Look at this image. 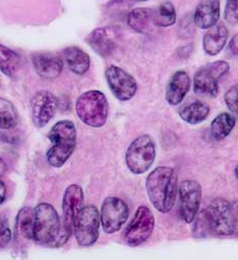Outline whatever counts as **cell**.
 Listing matches in <instances>:
<instances>
[{
    "label": "cell",
    "mask_w": 238,
    "mask_h": 260,
    "mask_svg": "<svg viewBox=\"0 0 238 260\" xmlns=\"http://www.w3.org/2000/svg\"><path fill=\"white\" fill-rule=\"evenodd\" d=\"M146 189L153 206L161 213L173 208L178 194V177L170 167H158L147 178Z\"/></svg>",
    "instance_id": "6da1fadb"
},
{
    "label": "cell",
    "mask_w": 238,
    "mask_h": 260,
    "mask_svg": "<svg viewBox=\"0 0 238 260\" xmlns=\"http://www.w3.org/2000/svg\"><path fill=\"white\" fill-rule=\"evenodd\" d=\"M48 139L52 146L46 153L48 164L59 169L69 159L76 146V128L71 120L56 122L50 129Z\"/></svg>",
    "instance_id": "7a4b0ae2"
},
{
    "label": "cell",
    "mask_w": 238,
    "mask_h": 260,
    "mask_svg": "<svg viewBox=\"0 0 238 260\" xmlns=\"http://www.w3.org/2000/svg\"><path fill=\"white\" fill-rule=\"evenodd\" d=\"M34 240L48 246H60L68 240L61 229L59 215L51 204L40 203L35 208Z\"/></svg>",
    "instance_id": "3957f363"
},
{
    "label": "cell",
    "mask_w": 238,
    "mask_h": 260,
    "mask_svg": "<svg viewBox=\"0 0 238 260\" xmlns=\"http://www.w3.org/2000/svg\"><path fill=\"white\" fill-rule=\"evenodd\" d=\"M75 111L78 118L87 125L101 127L107 121L109 104L104 93L99 90H90L77 98Z\"/></svg>",
    "instance_id": "277c9868"
},
{
    "label": "cell",
    "mask_w": 238,
    "mask_h": 260,
    "mask_svg": "<svg viewBox=\"0 0 238 260\" xmlns=\"http://www.w3.org/2000/svg\"><path fill=\"white\" fill-rule=\"evenodd\" d=\"M156 158V144L149 135L136 138L126 153V162L129 170L135 175L145 174L153 166Z\"/></svg>",
    "instance_id": "5b68a950"
},
{
    "label": "cell",
    "mask_w": 238,
    "mask_h": 260,
    "mask_svg": "<svg viewBox=\"0 0 238 260\" xmlns=\"http://www.w3.org/2000/svg\"><path fill=\"white\" fill-rule=\"evenodd\" d=\"M229 70V63L224 60H217L202 67L193 77L194 92L216 97L219 93V81L228 74Z\"/></svg>",
    "instance_id": "8992f818"
},
{
    "label": "cell",
    "mask_w": 238,
    "mask_h": 260,
    "mask_svg": "<svg viewBox=\"0 0 238 260\" xmlns=\"http://www.w3.org/2000/svg\"><path fill=\"white\" fill-rule=\"evenodd\" d=\"M210 232L216 236L234 235L231 203L221 197L211 201L206 209Z\"/></svg>",
    "instance_id": "52a82bcc"
},
{
    "label": "cell",
    "mask_w": 238,
    "mask_h": 260,
    "mask_svg": "<svg viewBox=\"0 0 238 260\" xmlns=\"http://www.w3.org/2000/svg\"><path fill=\"white\" fill-rule=\"evenodd\" d=\"M100 223V213L95 205L83 207L73 226V233L78 245L83 247L93 246L99 238Z\"/></svg>",
    "instance_id": "ba28073f"
},
{
    "label": "cell",
    "mask_w": 238,
    "mask_h": 260,
    "mask_svg": "<svg viewBox=\"0 0 238 260\" xmlns=\"http://www.w3.org/2000/svg\"><path fill=\"white\" fill-rule=\"evenodd\" d=\"M154 228L155 217L152 210L147 206H140L124 234L125 242L131 247H138L151 237Z\"/></svg>",
    "instance_id": "9c48e42d"
},
{
    "label": "cell",
    "mask_w": 238,
    "mask_h": 260,
    "mask_svg": "<svg viewBox=\"0 0 238 260\" xmlns=\"http://www.w3.org/2000/svg\"><path fill=\"white\" fill-rule=\"evenodd\" d=\"M129 213V206L123 199L118 197L106 198L100 212L102 229L107 234L116 233L128 220Z\"/></svg>",
    "instance_id": "30bf717a"
},
{
    "label": "cell",
    "mask_w": 238,
    "mask_h": 260,
    "mask_svg": "<svg viewBox=\"0 0 238 260\" xmlns=\"http://www.w3.org/2000/svg\"><path fill=\"white\" fill-rule=\"evenodd\" d=\"M105 78L110 91L118 100L129 101L138 91L135 78L117 66H109L105 71Z\"/></svg>",
    "instance_id": "8fae6325"
},
{
    "label": "cell",
    "mask_w": 238,
    "mask_h": 260,
    "mask_svg": "<svg viewBox=\"0 0 238 260\" xmlns=\"http://www.w3.org/2000/svg\"><path fill=\"white\" fill-rule=\"evenodd\" d=\"M180 216L186 223L193 222L202 202V186L194 180H184L178 186Z\"/></svg>",
    "instance_id": "7c38bea8"
},
{
    "label": "cell",
    "mask_w": 238,
    "mask_h": 260,
    "mask_svg": "<svg viewBox=\"0 0 238 260\" xmlns=\"http://www.w3.org/2000/svg\"><path fill=\"white\" fill-rule=\"evenodd\" d=\"M84 191L78 185H70L66 188L63 200V233L69 238L73 233L75 219L84 207Z\"/></svg>",
    "instance_id": "4fadbf2b"
},
{
    "label": "cell",
    "mask_w": 238,
    "mask_h": 260,
    "mask_svg": "<svg viewBox=\"0 0 238 260\" xmlns=\"http://www.w3.org/2000/svg\"><path fill=\"white\" fill-rule=\"evenodd\" d=\"M32 118L37 127L45 126L54 116L58 103L56 97L49 91L37 92L31 102Z\"/></svg>",
    "instance_id": "5bb4252c"
},
{
    "label": "cell",
    "mask_w": 238,
    "mask_h": 260,
    "mask_svg": "<svg viewBox=\"0 0 238 260\" xmlns=\"http://www.w3.org/2000/svg\"><path fill=\"white\" fill-rule=\"evenodd\" d=\"M119 39L118 29L115 27H101L92 31L88 36V44L102 57L110 56L116 49Z\"/></svg>",
    "instance_id": "9a60e30c"
},
{
    "label": "cell",
    "mask_w": 238,
    "mask_h": 260,
    "mask_svg": "<svg viewBox=\"0 0 238 260\" xmlns=\"http://www.w3.org/2000/svg\"><path fill=\"white\" fill-rule=\"evenodd\" d=\"M191 82L188 74L184 71L175 72L170 78L166 87V101L171 106L181 103L190 90Z\"/></svg>",
    "instance_id": "2e32d148"
},
{
    "label": "cell",
    "mask_w": 238,
    "mask_h": 260,
    "mask_svg": "<svg viewBox=\"0 0 238 260\" xmlns=\"http://www.w3.org/2000/svg\"><path fill=\"white\" fill-rule=\"evenodd\" d=\"M36 73L44 79H55L63 70V60L53 53H36L32 56Z\"/></svg>",
    "instance_id": "e0dca14e"
},
{
    "label": "cell",
    "mask_w": 238,
    "mask_h": 260,
    "mask_svg": "<svg viewBox=\"0 0 238 260\" xmlns=\"http://www.w3.org/2000/svg\"><path fill=\"white\" fill-rule=\"evenodd\" d=\"M220 19L219 0H202L195 9L193 21L197 28L209 29L216 25Z\"/></svg>",
    "instance_id": "ac0fdd59"
},
{
    "label": "cell",
    "mask_w": 238,
    "mask_h": 260,
    "mask_svg": "<svg viewBox=\"0 0 238 260\" xmlns=\"http://www.w3.org/2000/svg\"><path fill=\"white\" fill-rule=\"evenodd\" d=\"M228 40V30L223 24L209 28L203 38V47L208 55L216 56L225 47Z\"/></svg>",
    "instance_id": "d6986e66"
},
{
    "label": "cell",
    "mask_w": 238,
    "mask_h": 260,
    "mask_svg": "<svg viewBox=\"0 0 238 260\" xmlns=\"http://www.w3.org/2000/svg\"><path fill=\"white\" fill-rule=\"evenodd\" d=\"M64 60L67 68L75 75H85L91 66L89 54L76 46H70L64 49Z\"/></svg>",
    "instance_id": "ffe728a7"
},
{
    "label": "cell",
    "mask_w": 238,
    "mask_h": 260,
    "mask_svg": "<svg viewBox=\"0 0 238 260\" xmlns=\"http://www.w3.org/2000/svg\"><path fill=\"white\" fill-rule=\"evenodd\" d=\"M210 113L209 105L202 100H194L183 105L179 110V116L189 124H199L207 119Z\"/></svg>",
    "instance_id": "44dd1931"
},
{
    "label": "cell",
    "mask_w": 238,
    "mask_h": 260,
    "mask_svg": "<svg viewBox=\"0 0 238 260\" xmlns=\"http://www.w3.org/2000/svg\"><path fill=\"white\" fill-rule=\"evenodd\" d=\"M236 118L233 114L222 112L218 114L211 122V134L216 141H222L227 138L235 126Z\"/></svg>",
    "instance_id": "7402d4cb"
},
{
    "label": "cell",
    "mask_w": 238,
    "mask_h": 260,
    "mask_svg": "<svg viewBox=\"0 0 238 260\" xmlns=\"http://www.w3.org/2000/svg\"><path fill=\"white\" fill-rule=\"evenodd\" d=\"M153 13L150 9H135L129 14L128 24L134 31L145 34L151 29V25L154 24Z\"/></svg>",
    "instance_id": "603a6c76"
},
{
    "label": "cell",
    "mask_w": 238,
    "mask_h": 260,
    "mask_svg": "<svg viewBox=\"0 0 238 260\" xmlns=\"http://www.w3.org/2000/svg\"><path fill=\"white\" fill-rule=\"evenodd\" d=\"M35 209L30 206L23 207L16 219V230L18 235L28 240H34Z\"/></svg>",
    "instance_id": "cb8c5ba5"
},
{
    "label": "cell",
    "mask_w": 238,
    "mask_h": 260,
    "mask_svg": "<svg viewBox=\"0 0 238 260\" xmlns=\"http://www.w3.org/2000/svg\"><path fill=\"white\" fill-rule=\"evenodd\" d=\"M21 68L20 55L11 48L0 44V71L6 76L14 78Z\"/></svg>",
    "instance_id": "d4e9b609"
},
{
    "label": "cell",
    "mask_w": 238,
    "mask_h": 260,
    "mask_svg": "<svg viewBox=\"0 0 238 260\" xmlns=\"http://www.w3.org/2000/svg\"><path fill=\"white\" fill-rule=\"evenodd\" d=\"M154 25L158 27H170L176 22V11L170 2H164L156 11H153Z\"/></svg>",
    "instance_id": "484cf974"
},
{
    "label": "cell",
    "mask_w": 238,
    "mask_h": 260,
    "mask_svg": "<svg viewBox=\"0 0 238 260\" xmlns=\"http://www.w3.org/2000/svg\"><path fill=\"white\" fill-rule=\"evenodd\" d=\"M18 122L19 115L13 102L6 98H0V128H13Z\"/></svg>",
    "instance_id": "4316f807"
},
{
    "label": "cell",
    "mask_w": 238,
    "mask_h": 260,
    "mask_svg": "<svg viewBox=\"0 0 238 260\" xmlns=\"http://www.w3.org/2000/svg\"><path fill=\"white\" fill-rule=\"evenodd\" d=\"M193 221H194V224L192 228V232L196 238H205L208 236L209 233H211L207 215H206V209L199 212Z\"/></svg>",
    "instance_id": "83f0119b"
},
{
    "label": "cell",
    "mask_w": 238,
    "mask_h": 260,
    "mask_svg": "<svg viewBox=\"0 0 238 260\" xmlns=\"http://www.w3.org/2000/svg\"><path fill=\"white\" fill-rule=\"evenodd\" d=\"M224 100L229 110L238 116V83L227 90L224 95Z\"/></svg>",
    "instance_id": "f1b7e54d"
},
{
    "label": "cell",
    "mask_w": 238,
    "mask_h": 260,
    "mask_svg": "<svg viewBox=\"0 0 238 260\" xmlns=\"http://www.w3.org/2000/svg\"><path fill=\"white\" fill-rule=\"evenodd\" d=\"M224 18L228 24L232 26L238 25V0H227Z\"/></svg>",
    "instance_id": "f546056e"
},
{
    "label": "cell",
    "mask_w": 238,
    "mask_h": 260,
    "mask_svg": "<svg viewBox=\"0 0 238 260\" xmlns=\"http://www.w3.org/2000/svg\"><path fill=\"white\" fill-rule=\"evenodd\" d=\"M12 231L8 224V222L0 217V248L6 247L10 244L12 240Z\"/></svg>",
    "instance_id": "4dcf8cb0"
},
{
    "label": "cell",
    "mask_w": 238,
    "mask_h": 260,
    "mask_svg": "<svg viewBox=\"0 0 238 260\" xmlns=\"http://www.w3.org/2000/svg\"><path fill=\"white\" fill-rule=\"evenodd\" d=\"M231 207H232L234 235L238 237V200H235L233 203H231Z\"/></svg>",
    "instance_id": "1f68e13d"
},
{
    "label": "cell",
    "mask_w": 238,
    "mask_h": 260,
    "mask_svg": "<svg viewBox=\"0 0 238 260\" xmlns=\"http://www.w3.org/2000/svg\"><path fill=\"white\" fill-rule=\"evenodd\" d=\"M228 48L230 50V52L236 56H238V34L234 35L228 45Z\"/></svg>",
    "instance_id": "d6a6232c"
},
{
    "label": "cell",
    "mask_w": 238,
    "mask_h": 260,
    "mask_svg": "<svg viewBox=\"0 0 238 260\" xmlns=\"http://www.w3.org/2000/svg\"><path fill=\"white\" fill-rule=\"evenodd\" d=\"M6 196H7L6 185H5V183L3 181H0V205H2L5 202Z\"/></svg>",
    "instance_id": "836d02e7"
},
{
    "label": "cell",
    "mask_w": 238,
    "mask_h": 260,
    "mask_svg": "<svg viewBox=\"0 0 238 260\" xmlns=\"http://www.w3.org/2000/svg\"><path fill=\"white\" fill-rule=\"evenodd\" d=\"M7 170H8V166H7L6 161L2 157H0V177H3L5 175Z\"/></svg>",
    "instance_id": "e575fe53"
},
{
    "label": "cell",
    "mask_w": 238,
    "mask_h": 260,
    "mask_svg": "<svg viewBox=\"0 0 238 260\" xmlns=\"http://www.w3.org/2000/svg\"><path fill=\"white\" fill-rule=\"evenodd\" d=\"M234 174L236 176V179L238 180V165L235 167V170H234Z\"/></svg>",
    "instance_id": "d590c367"
},
{
    "label": "cell",
    "mask_w": 238,
    "mask_h": 260,
    "mask_svg": "<svg viewBox=\"0 0 238 260\" xmlns=\"http://www.w3.org/2000/svg\"><path fill=\"white\" fill-rule=\"evenodd\" d=\"M137 2H148V0H137Z\"/></svg>",
    "instance_id": "8d00e7d4"
}]
</instances>
